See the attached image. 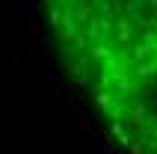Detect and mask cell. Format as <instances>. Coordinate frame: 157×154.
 Segmentation results:
<instances>
[{
	"instance_id": "cell-1",
	"label": "cell",
	"mask_w": 157,
	"mask_h": 154,
	"mask_svg": "<svg viewBox=\"0 0 157 154\" xmlns=\"http://www.w3.org/2000/svg\"><path fill=\"white\" fill-rule=\"evenodd\" d=\"M65 74L128 154H157V0H42Z\"/></svg>"
}]
</instances>
